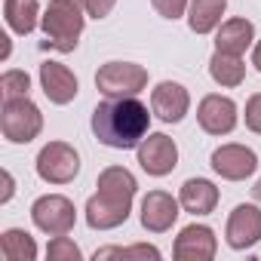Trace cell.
<instances>
[{"mask_svg":"<svg viewBox=\"0 0 261 261\" xmlns=\"http://www.w3.org/2000/svg\"><path fill=\"white\" fill-rule=\"evenodd\" d=\"M151 117L148 105L139 101V95H123V98H105L92 111V136L114 151H136L142 139L151 133Z\"/></svg>","mask_w":261,"mask_h":261,"instance_id":"1","label":"cell"},{"mask_svg":"<svg viewBox=\"0 0 261 261\" xmlns=\"http://www.w3.org/2000/svg\"><path fill=\"white\" fill-rule=\"evenodd\" d=\"M95 194L86 200V224L92 230H114L120 224H126L129 212H133V200L139 191L136 175L126 166H108L98 172L95 181Z\"/></svg>","mask_w":261,"mask_h":261,"instance_id":"2","label":"cell"},{"mask_svg":"<svg viewBox=\"0 0 261 261\" xmlns=\"http://www.w3.org/2000/svg\"><path fill=\"white\" fill-rule=\"evenodd\" d=\"M40 28L46 34L43 46L56 53H74L86 28V10L80 0H49L40 16Z\"/></svg>","mask_w":261,"mask_h":261,"instance_id":"3","label":"cell"},{"mask_svg":"<svg viewBox=\"0 0 261 261\" xmlns=\"http://www.w3.org/2000/svg\"><path fill=\"white\" fill-rule=\"evenodd\" d=\"M0 133L10 145H28L43 133V114L40 108L25 98H7L0 108Z\"/></svg>","mask_w":261,"mask_h":261,"instance_id":"4","label":"cell"},{"mask_svg":"<svg viewBox=\"0 0 261 261\" xmlns=\"http://www.w3.org/2000/svg\"><path fill=\"white\" fill-rule=\"evenodd\" d=\"M95 89L105 98L139 95L148 89V68L136 65V62H108L95 74Z\"/></svg>","mask_w":261,"mask_h":261,"instance_id":"5","label":"cell"},{"mask_svg":"<svg viewBox=\"0 0 261 261\" xmlns=\"http://www.w3.org/2000/svg\"><path fill=\"white\" fill-rule=\"evenodd\" d=\"M34 169L46 185H68L80 172V154L68 142H46L34 160Z\"/></svg>","mask_w":261,"mask_h":261,"instance_id":"6","label":"cell"},{"mask_svg":"<svg viewBox=\"0 0 261 261\" xmlns=\"http://www.w3.org/2000/svg\"><path fill=\"white\" fill-rule=\"evenodd\" d=\"M31 221L37 230H43L49 237H62V233L74 230L77 209L65 194H43L31 203Z\"/></svg>","mask_w":261,"mask_h":261,"instance_id":"7","label":"cell"},{"mask_svg":"<svg viewBox=\"0 0 261 261\" xmlns=\"http://www.w3.org/2000/svg\"><path fill=\"white\" fill-rule=\"evenodd\" d=\"M197 123L209 136H230L237 129V123H240V108H237V101L230 95L209 92L197 105Z\"/></svg>","mask_w":261,"mask_h":261,"instance_id":"8","label":"cell"},{"mask_svg":"<svg viewBox=\"0 0 261 261\" xmlns=\"http://www.w3.org/2000/svg\"><path fill=\"white\" fill-rule=\"evenodd\" d=\"M136 157H139V166L151 178H163L178 166V145L166 133H148L142 145L136 148Z\"/></svg>","mask_w":261,"mask_h":261,"instance_id":"9","label":"cell"},{"mask_svg":"<svg viewBox=\"0 0 261 261\" xmlns=\"http://www.w3.org/2000/svg\"><path fill=\"white\" fill-rule=\"evenodd\" d=\"M209 166H212V172H215L218 178H224V181H246V178H252L255 169H258V154H255L252 148H246V145L230 142V145H221V148L212 151Z\"/></svg>","mask_w":261,"mask_h":261,"instance_id":"10","label":"cell"},{"mask_svg":"<svg viewBox=\"0 0 261 261\" xmlns=\"http://www.w3.org/2000/svg\"><path fill=\"white\" fill-rule=\"evenodd\" d=\"M224 240L233 252H246L261 243V209L255 203H240L224 224Z\"/></svg>","mask_w":261,"mask_h":261,"instance_id":"11","label":"cell"},{"mask_svg":"<svg viewBox=\"0 0 261 261\" xmlns=\"http://www.w3.org/2000/svg\"><path fill=\"white\" fill-rule=\"evenodd\" d=\"M178 215H181L178 197H172L169 191H148L145 200H142L139 221L148 233H166V230H172Z\"/></svg>","mask_w":261,"mask_h":261,"instance_id":"12","label":"cell"},{"mask_svg":"<svg viewBox=\"0 0 261 261\" xmlns=\"http://www.w3.org/2000/svg\"><path fill=\"white\" fill-rule=\"evenodd\" d=\"M218 252V237L209 224H188L178 230L172 243V255L178 261H212Z\"/></svg>","mask_w":261,"mask_h":261,"instance_id":"13","label":"cell"},{"mask_svg":"<svg viewBox=\"0 0 261 261\" xmlns=\"http://www.w3.org/2000/svg\"><path fill=\"white\" fill-rule=\"evenodd\" d=\"M151 111L163 123H181L191 111V92L175 80H163L151 89Z\"/></svg>","mask_w":261,"mask_h":261,"instance_id":"14","label":"cell"},{"mask_svg":"<svg viewBox=\"0 0 261 261\" xmlns=\"http://www.w3.org/2000/svg\"><path fill=\"white\" fill-rule=\"evenodd\" d=\"M40 89L53 105H68L77 98L80 83L74 77V71L62 62H43L40 65Z\"/></svg>","mask_w":261,"mask_h":261,"instance_id":"15","label":"cell"},{"mask_svg":"<svg viewBox=\"0 0 261 261\" xmlns=\"http://www.w3.org/2000/svg\"><path fill=\"white\" fill-rule=\"evenodd\" d=\"M178 203L191 215H209L218 206V188L209 178H188L178 188Z\"/></svg>","mask_w":261,"mask_h":261,"instance_id":"16","label":"cell"},{"mask_svg":"<svg viewBox=\"0 0 261 261\" xmlns=\"http://www.w3.org/2000/svg\"><path fill=\"white\" fill-rule=\"evenodd\" d=\"M249 46H255V25L249 19H227L218 25V31H215V49L218 53L243 56Z\"/></svg>","mask_w":261,"mask_h":261,"instance_id":"17","label":"cell"},{"mask_svg":"<svg viewBox=\"0 0 261 261\" xmlns=\"http://www.w3.org/2000/svg\"><path fill=\"white\" fill-rule=\"evenodd\" d=\"M227 0H191L188 7V28L194 34H212L221 25Z\"/></svg>","mask_w":261,"mask_h":261,"instance_id":"18","label":"cell"},{"mask_svg":"<svg viewBox=\"0 0 261 261\" xmlns=\"http://www.w3.org/2000/svg\"><path fill=\"white\" fill-rule=\"evenodd\" d=\"M40 4L37 0H4V19L13 34H31L40 25Z\"/></svg>","mask_w":261,"mask_h":261,"instance_id":"19","label":"cell"},{"mask_svg":"<svg viewBox=\"0 0 261 261\" xmlns=\"http://www.w3.org/2000/svg\"><path fill=\"white\" fill-rule=\"evenodd\" d=\"M209 77L224 86V89H237L243 80H246V62L243 56H230V53H212L209 59Z\"/></svg>","mask_w":261,"mask_h":261,"instance_id":"20","label":"cell"},{"mask_svg":"<svg viewBox=\"0 0 261 261\" xmlns=\"http://www.w3.org/2000/svg\"><path fill=\"white\" fill-rule=\"evenodd\" d=\"M0 252L7 261H34L37 258V243L28 230L22 227H7L0 233Z\"/></svg>","mask_w":261,"mask_h":261,"instance_id":"21","label":"cell"},{"mask_svg":"<svg viewBox=\"0 0 261 261\" xmlns=\"http://www.w3.org/2000/svg\"><path fill=\"white\" fill-rule=\"evenodd\" d=\"M95 261H105V258H123V261H160L163 252L157 246H148V243H136V246H105L92 255Z\"/></svg>","mask_w":261,"mask_h":261,"instance_id":"22","label":"cell"},{"mask_svg":"<svg viewBox=\"0 0 261 261\" xmlns=\"http://www.w3.org/2000/svg\"><path fill=\"white\" fill-rule=\"evenodd\" d=\"M31 92V77L28 71H19V68H10L4 71V77H0V95L7 98H25Z\"/></svg>","mask_w":261,"mask_h":261,"instance_id":"23","label":"cell"},{"mask_svg":"<svg viewBox=\"0 0 261 261\" xmlns=\"http://www.w3.org/2000/svg\"><path fill=\"white\" fill-rule=\"evenodd\" d=\"M46 258H49V261H80L83 252H80V246H77L68 233H62V237H53V240H49Z\"/></svg>","mask_w":261,"mask_h":261,"instance_id":"24","label":"cell"},{"mask_svg":"<svg viewBox=\"0 0 261 261\" xmlns=\"http://www.w3.org/2000/svg\"><path fill=\"white\" fill-rule=\"evenodd\" d=\"M151 4H154V10H157L163 19L175 22V19L188 16V7H191V0H151Z\"/></svg>","mask_w":261,"mask_h":261,"instance_id":"25","label":"cell"},{"mask_svg":"<svg viewBox=\"0 0 261 261\" xmlns=\"http://www.w3.org/2000/svg\"><path fill=\"white\" fill-rule=\"evenodd\" d=\"M243 120H246V129H252L255 136H261V92H255V95H249V101H246V114H243Z\"/></svg>","mask_w":261,"mask_h":261,"instance_id":"26","label":"cell"},{"mask_svg":"<svg viewBox=\"0 0 261 261\" xmlns=\"http://www.w3.org/2000/svg\"><path fill=\"white\" fill-rule=\"evenodd\" d=\"M80 4H83V10H86L89 19H105L117 7V0H80Z\"/></svg>","mask_w":261,"mask_h":261,"instance_id":"27","label":"cell"},{"mask_svg":"<svg viewBox=\"0 0 261 261\" xmlns=\"http://www.w3.org/2000/svg\"><path fill=\"white\" fill-rule=\"evenodd\" d=\"M13 194H16L13 172H10V169H4V194H0V203H10V200H13Z\"/></svg>","mask_w":261,"mask_h":261,"instance_id":"28","label":"cell"},{"mask_svg":"<svg viewBox=\"0 0 261 261\" xmlns=\"http://www.w3.org/2000/svg\"><path fill=\"white\" fill-rule=\"evenodd\" d=\"M252 65H255V71L261 74V40H255V46H252Z\"/></svg>","mask_w":261,"mask_h":261,"instance_id":"29","label":"cell"},{"mask_svg":"<svg viewBox=\"0 0 261 261\" xmlns=\"http://www.w3.org/2000/svg\"><path fill=\"white\" fill-rule=\"evenodd\" d=\"M0 40H4V62L10 59V53H13V43H10V37L4 34V37H0Z\"/></svg>","mask_w":261,"mask_h":261,"instance_id":"30","label":"cell"},{"mask_svg":"<svg viewBox=\"0 0 261 261\" xmlns=\"http://www.w3.org/2000/svg\"><path fill=\"white\" fill-rule=\"evenodd\" d=\"M252 197H255V200H258V203H261V178H258V181H255V188H252Z\"/></svg>","mask_w":261,"mask_h":261,"instance_id":"31","label":"cell"}]
</instances>
